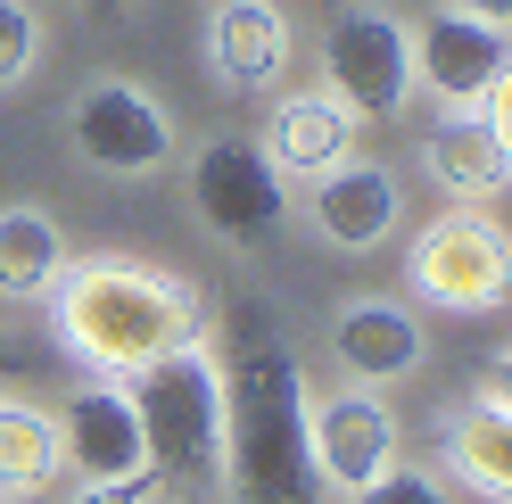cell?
Segmentation results:
<instances>
[{"label":"cell","instance_id":"cell-17","mask_svg":"<svg viewBox=\"0 0 512 504\" xmlns=\"http://www.w3.org/2000/svg\"><path fill=\"white\" fill-rule=\"evenodd\" d=\"M67 232L50 207H0V298L9 306H42L67 273Z\"/></svg>","mask_w":512,"mask_h":504},{"label":"cell","instance_id":"cell-25","mask_svg":"<svg viewBox=\"0 0 512 504\" xmlns=\"http://www.w3.org/2000/svg\"><path fill=\"white\" fill-rule=\"evenodd\" d=\"M83 9H133V0H83Z\"/></svg>","mask_w":512,"mask_h":504},{"label":"cell","instance_id":"cell-5","mask_svg":"<svg viewBox=\"0 0 512 504\" xmlns=\"http://www.w3.org/2000/svg\"><path fill=\"white\" fill-rule=\"evenodd\" d=\"M323 91H339L347 108H356V124H397L413 108V91H422V75H413V25L397 9H339L323 25Z\"/></svg>","mask_w":512,"mask_h":504},{"label":"cell","instance_id":"cell-16","mask_svg":"<svg viewBox=\"0 0 512 504\" xmlns=\"http://www.w3.org/2000/svg\"><path fill=\"white\" fill-rule=\"evenodd\" d=\"M438 455L471 496L512 504V405H496L488 389L463 397L455 414H446V430H438Z\"/></svg>","mask_w":512,"mask_h":504},{"label":"cell","instance_id":"cell-21","mask_svg":"<svg viewBox=\"0 0 512 504\" xmlns=\"http://www.w3.org/2000/svg\"><path fill=\"white\" fill-rule=\"evenodd\" d=\"M166 496V480H157V471H133V480H83L67 504H157Z\"/></svg>","mask_w":512,"mask_h":504},{"label":"cell","instance_id":"cell-1","mask_svg":"<svg viewBox=\"0 0 512 504\" xmlns=\"http://www.w3.org/2000/svg\"><path fill=\"white\" fill-rule=\"evenodd\" d=\"M50 331L91 381H133L157 356L207 339V306L182 273L141 265V257H67L50 290Z\"/></svg>","mask_w":512,"mask_h":504},{"label":"cell","instance_id":"cell-14","mask_svg":"<svg viewBox=\"0 0 512 504\" xmlns=\"http://www.w3.org/2000/svg\"><path fill=\"white\" fill-rule=\"evenodd\" d=\"M207 67L223 91H273L290 67V17L281 0H215L207 9Z\"/></svg>","mask_w":512,"mask_h":504},{"label":"cell","instance_id":"cell-27","mask_svg":"<svg viewBox=\"0 0 512 504\" xmlns=\"http://www.w3.org/2000/svg\"><path fill=\"white\" fill-rule=\"evenodd\" d=\"M0 504H34V496H0Z\"/></svg>","mask_w":512,"mask_h":504},{"label":"cell","instance_id":"cell-23","mask_svg":"<svg viewBox=\"0 0 512 504\" xmlns=\"http://www.w3.org/2000/svg\"><path fill=\"white\" fill-rule=\"evenodd\" d=\"M488 397H496V405H512V348H496V356H488Z\"/></svg>","mask_w":512,"mask_h":504},{"label":"cell","instance_id":"cell-3","mask_svg":"<svg viewBox=\"0 0 512 504\" xmlns=\"http://www.w3.org/2000/svg\"><path fill=\"white\" fill-rule=\"evenodd\" d=\"M124 389H133V414H141V438H149V471L166 488L199 480L207 463H223V356L207 339L157 356Z\"/></svg>","mask_w":512,"mask_h":504},{"label":"cell","instance_id":"cell-20","mask_svg":"<svg viewBox=\"0 0 512 504\" xmlns=\"http://www.w3.org/2000/svg\"><path fill=\"white\" fill-rule=\"evenodd\" d=\"M347 504H455V496H446V480H438V471H413V463H397V471H380L372 488H356Z\"/></svg>","mask_w":512,"mask_h":504},{"label":"cell","instance_id":"cell-7","mask_svg":"<svg viewBox=\"0 0 512 504\" xmlns=\"http://www.w3.org/2000/svg\"><path fill=\"white\" fill-rule=\"evenodd\" d=\"M67 133H75V157H83V166H100V174H116V182L174 166V116L157 108V91H141L133 75L83 83L75 108H67Z\"/></svg>","mask_w":512,"mask_h":504},{"label":"cell","instance_id":"cell-13","mask_svg":"<svg viewBox=\"0 0 512 504\" xmlns=\"http://www.w3.org/2000/svg\"><path fill=\"white\" fill-rule=\"evenodd\" d=\"M314 232H323L339 257H364V248H380L397 224H405V199H397V174L372 166V157H347V166H331L323 182H314Z\"/></svg>","mask_w":512,"mask_h":504},{"label":"cell","instance_id":"cell-11","mask_svg":"<svg viewBox=\"0 0 512 504\" xmlns=\"http://www.w3.org/2000/svg\"><path fill=\"white\" fill-rule=\"evenodd\" d=\"M331 356H339L347 381L389 389V381H413V372H422L430 339H422V314L405 298H347L331 314Z\"/></svg>","mask_w":512,"mask_h":504},{"label":"cell","instance_id":"cell-2","mask_svg":"<svg viewBox=\"0 0 512 504\" xmlns=\"http://www.w3.org/2000/svg\"><path fill=\"white\" fill-rule=\"evenodd\" d=\"M306 381L281 339H256L240 372L223 364V463H232L240 504H314V463H306Z\"/></svg>","mask_w":512,"mask_h":504},{"label":"cell","instance_id":"cell-6","mask_svg":"<svg viewBox=\"0 0 512 504\" xmlns=\"http://www.w3.org/2000/svg\"><path fill=\"white\" fill-rule=\"evenodd\" d=\"M190 215H199L223 248H265L290 224V182L273 174V157L256 141L215 133V141L190 149Z\"/></svg>","mask_w":512,"mask_h":504},{"label":"cell","instance_id":"cell-18","mask_svg":"<svg viewBox=\"0 0 512 504\" xmlns=\"http://www.w3.org/2000/svg\"><path fill=\"white\" fill-rule=\"evenodd\" d=\"M50 480H67L58 414H50V405L0 397V496H34V488H50Z\"/></svg>","mask_w":512,"mask_h":504},{"label":"cell","instance_id":"cell-8","mask_svg":"<svg viewBox=\"0 0 512 504\" xmlns=\"http://www.w3.org/2000/svg\"><path fill=\"white\" fill-rule=\"evenodd\" d=\"M397 455H405V430H397V405L380 389L356 381V389L306 405V463H314L323 488L356 496V488L380 480V471H397Z\"/></svg>","mask_w":512,"mask_h":504},{"label":"cell","instance_id":"cell-12","mask_svg":"<svg viewBox=\"0 0 512 504\" xmlns=\"http://www.w3.org/2000/svg\"><path fill=\"white\" fill-rule=\"evenodd\" d=\"M256 149L273 157L281 182H323L331 166L356 157V108H347L339 91H281Z\"/></svg>","mask_w":512,"mask_h":504},{"label":"cell","instance_id":"cell-24","mask_svg":"<svg viewBox=\"0 0 512 504\" xmlns=\"http://www.w3.org/2000/svg\"><path fill=\"white\" fill-rule=\"evenodd\" d=\"M455 9H463V17H488V25L512 34V0H455Z\"/></svg>","mask_w":512,"mask_h":504},{"label":"cell","instance_id":"cell-19","mask_svg":"<svg viewBox=\"0 0 512 504\" xmlns=\"http://www.w3.org/2000/svg\"><path fill=\"white\" fill-rule=\"evenodd\" d=\"M42 67V17L34 0H0V91H17Z\"/></svg>","mask_w":512,"mask_h":504},{"label":"cell","instance_id":"cell-10","mask_svg":"<svg viewBox=\"0 0 512 504\" xmlns=\"http://www.w3.org/2000/svg\"><path fill=\"white\" fill-rule=\"evenodd\" d=\"M58 455H67V471H83V480H133V471H149V438H141V414H133V389L124 381L75 389L67 414H58Z\"/></svg>","mask_w":512,"mask_h":504},{"label":"cell","instance_id":"cell-15","mask_svg":"<svg viewBox=\"0 0 512 504\" xmlns=\"http://www.w3.org/2000/svg\"><path fill=\"white\" fill-rule=\"evenodd\" d=\"M422 174L438 182L446 199H504L512 191V157H504V141L488 133V116L479 108H446L430 133H422Z\"/></svg>","mask_w":512,"mask_h":504},{"label":"cell","instance_id":"cell-26","mask_svg":"<svg viewBox=\"0 0 512 504\" xmlns=\"http://www.w3.org/2000/svg\"><path fill=\"white\" fill-rule=\"evenodd\" d=\"M0 381H9V339H0Z\"/></svg>","mask_w":512,"mask_h":504},{"label":"cell","instance_id":"cell-22","mask_svg":"<svg viewBox=\"0 0 512 504\" xmlns=\"http://www.w3.org/2000/svg\"><path fill=\"white\" fill-rule=\"evenodd\" d=\"M479 116H488V133L504 141V157H512V67L488 83V100H479Z\"/></svg>","mask_w":512,"mask_h":504},{"label":"cell","instance_id":"cell-9","mask_svg":"<svg viewBox=\"0 0 512 504\" xmlns=\"http://www.w3.org/2000/svg\"><path fill=\"white\" fill-rule=\"evenodd\" d=\"M504 67H512V34L488 25V17L438 9L430 25H413V75H422V91H438L446 108H479Z\"/></svg>","mask_w":512,"mask_h":504},{"label":"cell","instance_id":"cell-28","mask_svg":"<svg viewBox=\"0 0 512 504\" xmlns=\"http://www.w3.org/2000/svg\"><path fill=\"white\" fill-rule=\"evenodd\" d=\"M157 504H166V496H157Z\"/></svg>","mask_w":512,"mask_h":504},{"label":"cell","instance_id":"cell-4","mask_svg":"<svg viewBox=\"0 0 512 504\" xmlns=\"http://www.w3.org/2000/svg\"><path fill=\"white\" fill-rule=\"evenodd\" d=\"M405 290L438 314H496L512 298V232L488 207H446L405 240Z\"/></svg>","mask_w":512,"mask_h":504}]
</instances>
